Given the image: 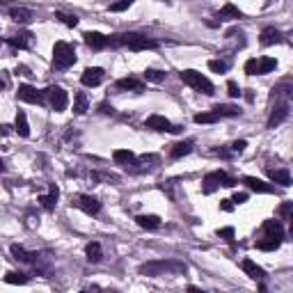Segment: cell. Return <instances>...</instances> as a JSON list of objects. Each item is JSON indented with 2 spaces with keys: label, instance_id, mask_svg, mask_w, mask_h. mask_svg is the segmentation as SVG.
<instances>
[{
  "label": "cell",
  "instance_id": "1",
  "mask_svg": "<svg viewBox=\"0 0 293 293\" xmlns=\"http://www.w3.org/2000/svg\"><path fill=\"white\" fill-rule=\"evenodd\" d=\"M188 270V266L183 261H149V264H142L140 266V275L145 277H163V275H183Z\"/></svg>",
  "mask_w": 293,
  "mask_h": 293
},
{
  "label": "cell",
  "instance_id": "2",
  "mask_svg": "<svg viewBox=\"0 0 293 293\" xmlns=\"http://www.w3.org/2000/svg\"><path fill=\"white\" fill-rule=\"evenodd\" d=\"M181 80H183L186 85H190L193 89H197V92L206 94V96H211V94L215 92L213 83H211L206 76H202L200 71H195V69H186V71H181Z\"/></svg>",
  "mask_w": 293,
  "mask_h": 293
},
{
  "label": "cell",
  "instance_id": "3",
  "mask_svg": "<svg viewBox=\"0 0 293 293\" xmlns=\"http://www.w3.org/2000/svg\"><path fill=\"white\" fill-rule=\"evenodd\" d=\"M53 62L58 69H69L76 62V51L67 41H58L53 46Z\"/></svg>",
  "mask_w": 293,
  "mask_h": 293
},
{
  "label": "cell",
  "instance_id": "4",
  "mask_svg": "<svg viewBox=\"0 0 293 293\" xmlns=\"http://www.w3.org/2000/svg\"><path fill=\"white\" fill-rule=\"evenodd\" d=\"M46 96H48V101H51V106H53L55 113H62V110H67L69 96H67V92H64L60 85L48 87V89H46Z\"/></svg>",
  "mask_w": 293,
  "mask_h": 293
},
{
  "label": "cell",
  "instance_id": "5",
  "mask_svg": "<svg viewBox=\"0 0 293 293\" xmlns=\"http://www.w3.org/2000/svg\"><path fill=\"white\" fill-rule=\"evenodd\" d=\"M73 206H78L87 215H96L101 211V202L96 197H92V195H76L73 197Z\"/></svg>",
  "mask_w": 293,
  "mask_h": 293
},
{
  "label": "cell",
  "instance_id": "6",
  "mask_svg": "<svg viewBox=\"0 0 293 293\" xmlns=\"http://www.w3.org/2000/svg\"><path fill=\"white\" fill-rule=\"evenodd\" d=\"M80 80H83V85H87V87H96L101 80H103V69H99V67L85 69L83 76H80Z\"/></svg>",
  "mask_w": 293,
  "mask_h": 293
},
{
  "label": "cell",
  "instance_id": "7",
  "mask_svg": "<svg viewBox=\"0 0 293 293\" xmlns=\"http://www.w3.org/2000/svg\"><path fill=\"white\" fill-rule=\"evenodd\" d=\"M16 96H19V101H26V103H41V94L34 89L32 85H21L19 92H16Z\"/></svg>",
  "mask_w": 293,
  "mask_h": 293
},
{
  "label": "cell",
  "instance_id": "8",
  "mask_svg": "<svg viewBox=\"0 0 293 293\" xmlns=\"http://www.w3.org/2000/svg\"><path fill=\"white\" fill-rule=\"evenodd\" d=\"M261 229H264V234H266V238H275V240L284 238V229H282V225L277 222V220H266Z\"/></svg>",
  "mask_w": 293,
  "mask_h": 293
},
{
  "label": "cell",
  "instance_id": "9",
  "mask_svg": "<svg viewBox=\"0 0 293 293\" xmlns=\"http://www.w3.org/2000/svg\"><path fill=\"white\" fill-rule=\"evenodd\" d=\"M287 117H289V103H280V106H277L273 113H270V119H268V128L280 126V124L287 119Z\"/></svg>",
  "mask_w": 293,
  "mask_h": 293
},
{
  "label": "cell",
  "instance_id": "10",
  "mask_svg": "<svg viewBox=\"0 0 293 293\" xmlns=\"http://www.w3.org/2000/svg\"><path fill=\"white\" fill-rule=\"evenodd\" d=\"M215 19L218 21H236V19H243V12H240L238 7H234L232 2H227V5L215 14Z\"/></svg>",
  "mask_w": 293,
  "mask_h": 293
},
{
  "label": "cell",
  "instance_id": "11",
  "mask_svg": "<svg viewBox=\"0 0 293 293\" xmlns=\"http://www.w3.org/2000/svg\"><path fill=\"white\" fill-rule=\"evenodd\" d=\"M145 126L151 128V131H170V128H172V124H170V119L160 117V115H151V117H146Z\"/></svg>",
  "mask_w": 293,
  "mask_h": 293
},
{
  "label": "cell",
  "instance_id": "12",
  "mask_svg": "<svg viewBox=\"0 0 293 293\" xmlns=\"http://www.w3.org/2000/svg\"><path fill=\"white\" fill-rule=\"evenodd\" d=\"M245 186L250 188V190H254V193H273L275 188L270 186V183H266V181L257 179V176H245Z\"/></svg>",
  "mask_w": 293,
  "mask_h": 293
},
{
  "label": "cell",
  "instance_id": "13",
  "mask_svg": "<svg viewBox=\"0 0 293 293\" xmlns=\"http://www.w3.org/2000/svg\"><path fill=\"white\" fill-rule=\"evenodd\" d=\"M85 44L94 51H101L108 46V37H103L101 32H85Z\"/></svg>",
  "mask_w": 293,
  "mask_h": 293
},
{
  "label": "cell",
  "instance_id": "14",
  "mask_svg": "<svg viewBox=\"0 0 293 293\" xmlns=\"http://www.w3.org/2000/svg\"><path fill=\"white\" fill-rule=\"evenodd\" d=\"M261 46H273V44H280L282 41V32L280 30H275V28H266L264 32H261Z\"/></svg>",
  "mask_w": 293,
  "mask_h": 293
},
{
  "label": "cell",
  "instance_id": "15",
  "mask_svg": "<svg viewBox=\"0 0 293 293\" xmlns=\"http://www.w3.org/2000/svg\"><path fill=\"white\" fill-rule=\"evenodd\" d=\"M9 16H12L16 23H21V26H26V23L32 21V12L26 9V7H12V9H9Z\"/></svg>",
  "mask_w": 293,
  "mask_h": 293
},
{
  "label": "cell",
  "instance_id": "16",
  "mask_svg": "<svg viewBox=\"0 0 293 293\" xmlns=\"http://www.w3.org/2000/svg\"><path fill=\"white\" fill-rule=\"evenodd\" d=\"M240 268H243V270L247 273V277H252V280H264V275H266L264 273V268H259L252 259H245L243 264H240Z\"/></svg>",
  "mask_w": 293,
  "mask_h": 293
},
{
  "label": "cell",
  "instance_id": "17",
  "mask_svg": "<svg viewBox=\"0 0 293 293\" xmlns=\"http://www.w3.org/2000/svg\"><path fill=\"white\" fill-rule=\"evenodd\" d=\"M9 250H12L14 259L23 261V264H37V254H34V252H28V250H23L21 245H12Z\"/></svg>",
  "mask_w": 293,
  "mask_h": 293
},
{
  "label": "cell",
  "instance_id": "18",
  "mask_svg": "<svg viewBox=\"0 0 293 293\" xmlns=\"http://www.w3.org/2000/svg\"><path fill=\"white\" fill-rule=\"evenodd\" d=\"M113 158H115V163H117V165L128 167V165H133V163H135V153L128 151V149H117V151L113 153Z\"/></svg>",
  "mask_w": 293,
  "mask_h": 293
},
{
  "label": "cell",
  "instance_id": "19",
  "mask_svg": "<svg viewBox=\"0 0 293 293\" xmlns=\"http://www.w3.org/2000/svg\"><path fill=\"white\" fill-rule=\"evenodd\" d=\"M14 126H16V133H19L21 138H28V135H30V124H28V117H26V113H23V110H19V113H16Z\"/></svg>",
  "mask_w": 293,
  "mask_h": 293
},
{
  "label": "cell",
  "instance_id": "20",
  "mask_svg": "<svg viewBox=\"0 0 293 293\" xmlns=\"http://www.w3.org/2000/svg\"><path fill=\"white\" fill-rule=\"evenodd\" d=\"M268 176H270V181H275V183H280V186H291V174L287 172V170H268Z\"/></svg>",
  "mask_w": 293,
  "mask_h": 293
},
{
  "label": "cell",
  "instance_id": "21",
  "mask_svg": "<svg viewBox=\"0 0 293 293\" xmlns=\"http://www.w3.org/2000/svg\"><path fill=\"white\" fill-rule=\"evenodd\" d=\"M9 44L16 48H28L30 44H32V32H19L14 34V37H9Z\"/></svg>",
  "mask_w": 293,
  "mask_h": 293
},
{
  "label": "cell",
  "instance_id": "22",
  "mask_svg": "<svg viewBox=\"0 0 293 293\" xmlns=\"http://www.w3.org/2000/svg\"><path fill=\"white\" fill-rule=\"evenodd\" d=\"M135 222H138L142 229H158V227H160V218H158V215H138Z\"/></svg>",
  "mask_w": 293,
  "mask_h": 293
},
{
  "label": "cell",
  "instance_id": "23",
  "mask_svg": "<svg viewBox=\"0 0 293 293\" xmlns=\"http://www.w3.org/2000/svg\"><path fill=\"white\" fill-rule=\"evenodd\" d=\"M58 188L55 186H51V195H44V197H39V202H41V206L46 208V211H53L55 208V204H58Z\"/></svg>",
  "mask_w": 293,
  "mask_h": 293
},
{
  "label": "cell",
  "instance_id": "24",
  "mask_svg": "<svg viewBox=\"0 0 293 293\" xmlns=\"http://www.w3.org/2000/svg\"><path fill=\"white\" fill-rule=\"evenodd\" d=\"M193 151V140H186V142H176L172 146V158H181V156H188Z\"/></svg>",
  "mask_w": 293,
  "mask_h": 293
},
{
  "label": "cell",
  "instance_id": "25",
  "mask_svg": "<svg viewBox=\"0 0 293 293\" xmlns=\"http://www.w3.org/2000/svg\"><path fill=\"white\" fill-rule=\"evenodd\" d=\"M117 87H119V89H133V92H142V89H145V85H142L140 80H135V78L117 80Z\"/></svg>",
  "mask_w": 293,
  "mask_h": 293
},
{
  "label": "cell",
  "instance_id": "26",
  "mask_svg": "<svg viewBox=\"0 0 293 293\" xmlns=\"http://www.w3.org/2000/svg\"><path fill=\"white\" fill-rule=\"evenodd\" d=\"M275 67H277L275 58H261V60H257V73H270Z\"/></svg>",
  "mask_w": 293,
  "mask_h": 293
},
{
  "label": "cell",
  "instance_id": "27",
  "mask_svg": "<svg viewBox=\"0 0 293 293\" xmlns=\"http://www.w3.org/2000/svg\"><path fill=\"white\" fill-rule=\"evenodd\" d=\"M85 254L92 264H96V261H101V257H103V250H101L99 243H89V245L85 247Z\"/></svg>",
  "mask_w": 293,
  "mask_h": 293
},
{
  "label": "cell",
  "instance_id": "28",
  "mask_svg": "<svg viewBox=\"0 0 293 293\" xmlns=\"http://www.w3.org/2000/svg\"><path fill=\"white\" fill-rule=\"evenodd\" d=\"M73 113L76 115H85L87 113V96L83 92H78L73 96Z\"/></svg>",
  "mask_w": 293,
  "mask_h": 293
},
{
  "label": "cell",
  "instance_id": "29",
  "mask_svg": "<svg viewBox=\"0 0 293 293\" xmlns=\"http://www.w3.org/2000/svg\"><path fill=\"white\" fill-rule=\"evenodd\" d=\"M213 113L218 117H236V115H240V110L236 106H215Z\"/></svg>",
  "mask_w": 293,
  "mask_h": 293
},
{
  "label": "cell",
  "instance_id": "30",
  "mask_svg": "<svg viewBox=\"0 0 293 293\" xmlns=\"http://www.w3.org/2000/svg\"><path fill=\"white\" fill-rule=\"evenodd\" d=\"M218 186H220V183H218V174H215V172H211V174L204 176V195H211Z\"/></svg>",
  "mask_w": 293,
  "mask_h": 293
},
{
  "label": "cell",
  "instance_id": "31",
  "mask_svg": "<svg viewBox=\"0 0 293 293\" xmlns=\"http://www.w3.org/2000/svg\"><path fill=\"white\" fill-rule=\"evenodd\" d=\"M28 280H30V277H28L26 273H7L5 275L7 284H28Z\"/></svg>",
  "mask_w": 293,
  "mask_h": 293
},
{
  "label": "cell",
  "instance_id": "32",
  "mask_svg": "<svg viewBox=\"0 0 293 293\" xmlns=\"http://www.w3.org/2000/svg\"><path fill=\"white\" fill-rule=\"evenodd\" d=\"M282 240H275V238H268V240H259L257 243V250H264V252H273V250H277L280 247Z\"/></svg>",
  "mask_w": 293,
  "mask_h": 293
},
{
  "label": "cell",
  "instance_id": "33",
  "mask_svg": "<svg viewBox=\"0 0 293 293\" xmlns=\"http://www.w3.org/2000/svg\"><path fill=\"white\" fill-rule=\"evenodd\" d=\"M145 80H149V83H160V80H165V73L158 71V69H146Z\"/></svg>",
  "mask_w": 293,
  "mask_h": 293
},
{
  "label": "cell",
  "instance_id": "34",
  "mask_svg": "<svg viewBox=\"0 0 293 293\" xmlns=\"http://www.w3.org/2000/svg\"><path fill=\"white\" fill-rule=\"evenodd\" d=\"M55 19H60L64 26H69V28H76L78 26V19L73 16V14H64V12H58L55 14Z\"/></svg>",
  "mask_w": 293,
  "mask_h": 293
},
{
  "label": "cell",
  "instance_id": "35",
  "mask_svg": "<svg viewBox=\"0 0 293 293\" xmlns=\"http://www.w3.org/2000/svg\"><path fill=\"white\" fill-rule=\"evenodd\" d=\"M195 121H197V124H213V121H218V115L215 113H200V115H195Z\"/></svg>",
  "mask_w": 293,
  "mask_h": 293
},
{
  "label": "cell",
  "instance_id": "36",
  "mask_svg": "<svg viewBox=\"0 0 293 293\" xmlns=\"http://www.w3.org/2000/svg\"><path fill=\"white\" fill-rule=\"evenodd\" d=\"M215 174H218V183H220V186H227V188L236 186V181H234L229 174H225V172H215Z\"/></svg>",
  "mask_w": 293,
  "mask_h": 293
},
{
  "label": "cell",
  "instance_id": "37",
  "mask_svg": "<svg viewBox=\"0 0 293 293\" xmlns=\"http://www.w3.org/2000/svg\"><path fill=\"white\" fill-rule=\"evenodd\" d=\"M218 236L220 238H225L227 243H234V229L232 227H222V229H218Z\"/></svg>",
  "mask_w": 293,
  "mask_h": 293
},
{
  "label": "cell",
  "instance_id": "38",
  "mask_svg": "<svg viewBox=\"0 0 293 293\" xmlns=\"http://www.w3.org/2000/svg\"><path fill=\"white\" fill-rule=\"evenodd\" d=\"M131 2H133V0H119V2H113V5H110V12H124V9L131 7Z\"/></svg>",
  "mask_w": 293,
  "mask_h": 293
},
{
  "label": "cell",
  "instance_id": "39",
  "mask_svg": "<svg viewBox=\"0 0 293 293\" xmlns=\"http://www.w3.org/2000/svg\"><path fill=\"white\" fill-rule=\"evenodd\" d=\"M208 69H211V71H215V73H225L227 71V64H225V62H220V60H211V62H208Z\"/></svg>",
  "mask_w": 293,
  "mask_h": 293
},
{
  "label": "cell",
  "instance_id": "40",
  "mask_svg": "<svg viewBox=\"0 0 293 293\" xmlns=\"http://www.w3.org/2000/svg\"><path fill=\"white\" fill-rule=\"evenodd\" d=\"M245 73L247 76H257V60H254V58L245 62Z\"/></svg>",
  "mask_w": 293,
  "mask_h": 293
},
{
  "label": "cell",
  "instance_id": "41",
  "mask_svg": "<svg viewBox=\"0 0 293 293\" xmlns=\"http://www.w3.org/2000/svg\"><path fill=\"white\" fill-rule=\"evenodd\" d=\"M227 87H229V96H234V99H236V96H240V87L236 85L234 80H229V83H227Z\"/></svg>",
  "mask_w": 293,
  "mask_h": 293
},
{
  "label": "cell",
  "instance_id": "42",
  "mask_svg": "<svg viewBox=\"0 0 293 293\" xmlns=\"http://www.w3.org/2000/svg\"><path fill=\"white\" fill-rule=\"evenodd\" d=\"M291 204H289V202H287V204H282V206H280V215H282V218H284V220H289V218H291Z\"/></svg>",
  "mask_w": 293,
  "mask_h": 293
},
{
  "label": "cell",
  "instance_id": "43",
  "mask_svg": "<svg viewBox=\"0 0 293 293\" xmlns=\"http://www.w3.org/2000/svg\"><path fill=\"white\" fill-rule=\"evenodd\" d=\"M232 202L234 204H243V202H247V193H236L232 197Z\"/></svg>",
  "mask_w": 293,
  "mask_h": 293
},
{
  "label": "cell",
  "instance_id": "44",
  "mask_svg": "<svg viewBox=\"0 0 293 293\" xmlns=\"http://www.w3.org/2000/svg\"><path fill=\"white\" fill-rule=\"evenodd\" d=\"M232 146H234V151H238V153H240V151H243V149L247 146V142H245V140H238V142H234Z\"/></svg>",
  "mask_w": 293,
  "mask_h": 293
},
{
  "label": "cell",
  "instance_id": "45",
  "mask_svg": "<svg viewBox=\"0 0 293 293\" xmlns=\"http://www.w3.org/2000/svg\"><path fill=\"white\" fill-rule=\"evenodd\" d=\"M220 208H222V211H232V208H234V202H232V200H222Z\"/></svg>",
  "mask_w": 293,
  "mask_h": 293
},
{
  "label": "cell",
  "instance_id": "46",
  "mask_svg": "<svg viewBox=\"0 0 293 293\" xmlns=\"http://www.w3.org/2000/svg\"><path fill=\"white\" fill-rule=\"evenodd\" d=\"M0 172H5V163L2 160H0Z\"/></svg>",
  "mask_w": 293,
  "mask_h": 293
}]
</instances>
